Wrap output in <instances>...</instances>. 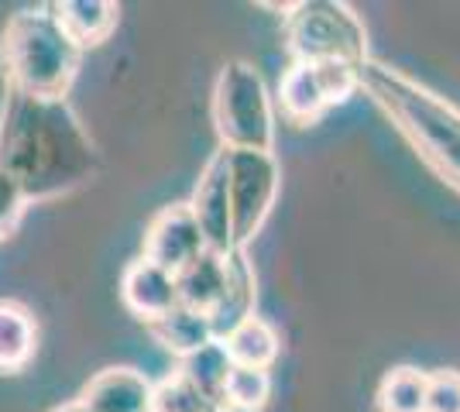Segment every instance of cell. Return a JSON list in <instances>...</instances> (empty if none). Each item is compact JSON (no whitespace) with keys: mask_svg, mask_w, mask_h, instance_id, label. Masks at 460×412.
<instances>
[{"mask_svg":"<svg viewBox=\"0 0 460 412\" xmlns=\"http://www.w3.org/2000/svg\"><path fill=\"white\" fill-rule=\"evenodd\" d=\"M207 251V241L199 234V224L192 216L190 203H172L162 206L152 216V224L145 227V244H141V258H148L152 265L165 268V272L179 275L186 265Z\"/></svg>","mask_w":460,"mask_h":412,"instance_id":"52a82bcc","label":"cell"},{"mask_svg":"<svg viewBox=\"0 0 460 412\" xmlns=\"http://www.w3.org/2000/svg\"><path fill=\"white\" fill-rule=\"evenodd\" d=\"M224 278H227V255L203 251L192 265H186L182 272L175 275L179 306L196 310V313H210L220 293H224Z\"/></svg>","mask_w":460,"mask_h":412,"instance_id":"5bb4252c","label":"cell"},{"mask_svg":"<svg viewBox=\"0 0 460 412\" xmlns=\"http://www.w3.org/2000/svg\"><path fill=\"white\" fill-rule=\"evenodd\" d=\"M152 392L155 385L137 368L114 364L86 381L79 402H86L93 412H152Z\"/></svg>","mask_w":460,"mask_h":412,"instance_id":"30bf717a","label":"cell"},{"mask_svg":"<svg viewBox=\"0 0 460 412\" xmlns=\"http://www.w3.org/2000/svg\"><path fill=\"white\" fill-rule=\"evenodd\" d=\"M227 169L234 248L244 251L269 220L282 186V172L271 152H227Z\"/></svg>","mask_w":460,"mask_h":412,"instance_id":"8992f818","label":"cell"},{"mask_svg":"<svg viewBox=\"0 0 460 412\" xmlns=\"http://www.w3.org/2000/svg\"><path fill=\"white\" fill-rule=\"evenodd\" d=\"M220 344L234 368H261V372H271V364L279 361V351H282L275 327L265 323L261 316H251L241 327H234Z\"/></svg>","mask_w":460,"mask_h":412,"instance_id":"9a60e30c","label":"cell"},{"mask_svg":"<svg viewBox=\"0 0 460 412\" xmlns=\"http://www.w3.org/2000/svg\"><path fill=\"white\" fill-rule=\"evenodd\" d=\"M279 107L292 124H316L323 118L326 100L320 93V83H316V73L306 62H292L286 73H282V83H279Z\"/></svg>","mask_w":460,"mask_h":412,"instance_id":"e0dca14e","label":"cell"},{"mask_svg":"<svg viewBox=\"0 0 460 412\" xmlns=\"http://www.w3.org/2000/svg\"><path fill=\"white\" fill-rule=\"evenodd\" d=\"M152 337L165 347L169 354H175L179 361H186L190 354L203 351L207 344H213V327H210V316L207 313H196V310H186V306H175L162 320L148 323Z\"/></svg>","mask_w":460,"mask_h":412,"instance_id":"2e32d148","label":"cell"},{"mask_svg":"<svg viewBox=\"0 0 460 412\" xmlns=\"http://www.w3.org/2000/svg\"><path fill=\"white\" fill-rule=\"evenodd\" d=\"M361 90L399 127V135L416 148V155L437 176L460 189V110L392 66L367 59L361 66Z\"/></svg>","mask_w":460,"mask_h":412,"instance_id":"7a4b0ae2","label":"cell"},{"mask_svg":"<svg viewBox=\"0 0 460 412\" xmlns=\"http://www.w3.org/2000/svg\"><path fill=\"white\" fill-rule=\"evenodd\" d=\"M28 206H31V203L24 199V193L18 189V182L0 169V241H7V237L18 231L21 216H24Z\"/></svg>","mask_w":460,"mask_h":412,"instance_id":"cb8c5ba5","label":"cell"},{"mask_svg":"<svg viewBox=\"0 0 460 412\" xmlns=\"http://www.w3.org/2000/svg\"><path fill=\"white\" fill-rule=\"evenodd\" d=\"M313 73H316L320 93H323L330 110L347 103L361 90V66H350V62H316Z\"/></svg>","mask_w":460,"mask_h":412,"instance_id":"7402d4cb","label":"cell"},{"mask_svg":"<svg viewBox=\"0 0 460 412\" xmlns=\"http://www.w3.org/2000/svg\"><path fill=\"white\" fill-rule=\"evenodd\" d=\"M254 302H258V285H254V268L244 251H230L227 255V278H224V293L217 299L210 313L213 337L224 340V337L241 327L244 320L254 316Z\"/></svg>","mask_w":460,"mask_h":412,"instance_id":"8fae6325","label":"cell"},{"mask_svg":"<svg viewBox=\"0 0 460 412\" xmlns=\"http://www.w3.org/2000/svg\"><path fill=\"white\" fill-rule=\"evenodd\" d=\"M210 412H224V409H220V406H217V409H210Z\"/></svg>","mask_w":460,"mask_h":412,"instance_id":"484cf974","label":"cell"},{"mask_svg":"<svg viewBox=\"0 0 460 412\" xmlns=\"http://www.w3.org/2000/svg\"><path fill=\"white\" fill-rule=\"evenodd\" d=\"M79 62L83 52L66 39L49 7L18 11L0 35L4 83L7 90H18L28 97L66 100L69 86L76 83Z\"/></svg>","mask_w":460,"mask_h":412,"instance_id":"3957f363","label":"cell"},{"mask_svg":"<svg viewBox=\"0 0 460 412\" xmlns=\"http://www.w3.org/2000/svg\"><path fill=\"white\" fill-rule=\"evenodd\" d=\"M49 412H93L86 402H79V399H73V402H62V406H56V409H49Z\"/></svg>","mask_w":460,"mask_h":412,"instance_id":"d4e9b609","label":"cell"},{"mask_svg":"<svg viewBox=\"0 0 460 412\" xmlns=\"http://www.w3.org/2000/svg\"><path fill=\"white\" fill-rule=\"evenodd\" d=\"M120 299L141 323H155L179 306L175 275L152 265L148 258H135L120 275Z\"/></svg>","mask_w":460,"mask_h":412,"instance_id":"9c48e42d","label":"cell"},{"mask_svg":"<svg viewBox=\"0 0 460 412\" xmlns=\"http://www.w3.org/2000/svg\"><path fill=\"white\" fill-rule=\"evenodd\" d=\"M230 368H234V364H230V357L220 340H213L203 351H196V354H190L186 361H179V372L186 374L192 385L210 399L213 406H220V395H224Z\"/></svg>","mask_w":460,"mask_h":412,"instance_id":"d6986e66","label":"cell"},{"mask_svg":"<svg viewBox=\"0 0 460 412\" xmlns=\"http://www.w3.org/2000/svg\"><path fill=\"white\" fill-rule=\"evenodd\" d=\"M286 48L292 62H367V35L354 7L337 0H299L288 4Z\"/></svg>","mask_w":460,"mask_h":412,"instance_id":"5b68a950","label":"cell"},{"mask_svg":"<svg viewBox=\"0 0 460 412\" xmlns=\"http://www.w3.org/2000/svg\"><path fill=\"white\" fill-rule=\"evenodd\" d=\"M210 409H217V406L179 368L169 378H162L152 392V412H210Z\"/></svg>","mask_w":460,"mask_h":412,"instance_id":"44dd1931","label":"cell"},{"mask_svg":"<svg viewBox=\"0 0 460 412\" xmlns=\"http://www.w3.org/2000/svg\"><path fill=\"white\" fill-rule=\"evenodd\" d=\"M271 399V372L261 368H230L220 409L224 412H261Z\"/></svg>","mask_w":460,"mask_h":412,"instance_id":"ffe728a7","label":"cell"},{"mask_svg":"<svg viewBox=\"0 0 460 412\" xmlns=\"http://www.w3.org/2000/svg\"><path fill=\"white\" fill-rule=\"evenodd\" d=\"M213 127L227 152L275 148V103L251 62H224L213 86Z\"/></svg>","mask_w":460,"mask_h":412,"instance_id":"277c9868","label":"cell"},{"mask_svg":"<svg viewBox=\"0 0 460 412\" xmlns=\"http://www.w3.org/2000/svg\"><path fill=\"white\" fill-rule=\"evenodd\" d=\"M39 351V323L18 299H0V374H18Z\"/></svg>","mask_w":460,"mask_h":412,"instance_id":"4fadbf2b","label":"cell"},{"mask_svg":"<svg viewBox=\"0 0 460 412\" xmlns=\"http://www.w3.org/2000/svg\"><path fill=\"white\" fill-rule=\"evenodd\" d=\"M0 169L18 182L28 203H45L96 179L100 152L69 100H41L4 90Z\"/></svg>","mask_w":460,"mask_h":412,"instance_id":"6da1fadb","label":"cell"},{"mask_svg":"<svg viewBox=\"0 0 460 412\" xmlns=\"http://www.w3.org/2000/svg\"><path fill=\"white\" fill-rule=\"evenodd\" d=\"M190 210L199 224V234L207 241V251L213 255H230L234 248V224H230V169L227 148H220L207 162L203 176L196 182L190 199Z\"/></svg>","mask_w":460,"mask_h":412,"instance_id":"ba28073f","label":"cell"},{"mask_svg":"<svg viewBox=\"0 0 460 412\" xmlns=\"http://www.w3.org/2000/svg\"><path fill=\"white\" fill-rule=\"evenodd\" d=\"M426 412H460V372H426Z\"/></svg>","mask_w":460,"mask_h":412,"instance_id":"603a6c76","label":"cell"},{"mask_svg":"<svg viewBox=\"0 0 460 412\" xmlns=\"http://www.w3.org/2000/svg\"><path fill=\"white\" fill-rule=\"evenodd\" d=\"M45 7L79 52L111 39L117 18H120V7L111 0H58V4H45Z\"/></svg>","mask_w":460,"mask_h":412,"instance_id":"7c38bea8","label":"cell"},{"mask_svg":"<svg viewBox=\"0 0 460 412\" xmlns=\"http://www.w3.org/2000/svg\"><path fill=\"white\" fill-rule=\"evenodd\" d=\"M375 412H426V372L412 364L388 368L375 392Z\"/></svg>","mask_w":460,"mask_h":412,"instance_id":"ac0fdd59","label":"cell"}]
</instances>
